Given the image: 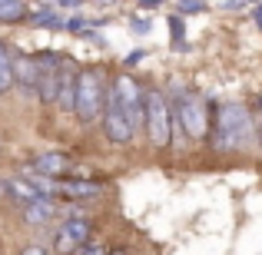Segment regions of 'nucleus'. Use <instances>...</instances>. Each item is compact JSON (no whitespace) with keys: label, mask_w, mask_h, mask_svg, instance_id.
Instances as JSON below:
<instances>
[{"label":"nucleus","mask_w":262,"mask_h":255,"mask_svg":"<svg viewBox=\"0 0 262 255\" xmlns=\"http://www.w3.org/2000/svg\"><path fill=\"white\" fill-rule=\"evenodd\" d=\"M90 239V222L86 219H70L57 232V255H77Z\"/></svg>","instance_id":"obj_8"},{"label":"nucleus","mask_w":262,"mask_h":255,"mask_svg":"<svg viewBox=\"0 0 262 255\" xmlns=\"http://www.w3.org/2000/svg\"><path fill=\"white\" fill-rule=\"evenodd\" d=\"M176 113H179V123H183L186 133H189L192 140H203V136H206V106H203V96L183 93L176 100Z\"/></svg>","instance_id":"obj_6"},{"label":"nucleus","mask_w":262,"mask_h":255,"mask_svg":"<svg viewBox=\"0 0 262 255\" xmlns=\"http://www.w3.org/2000/svg\"><path fill=\"white\" fill-rule=\"evenodd\" d=\"M129 27H133L136 33H146V30H149V20H136V17H133V24H129Z\"/></svg>","instance_id":"obj_20"},{"label":"nucleus","mask_w":262,"mask_h":255,"mask_svg":"<svg viewBox=\"0 0 262 255\" xmlns=\"http://www.w3.org/2000/svg\"><path fill=\"white\" fill-rule=\"evenodd\" d=\"M57 103L63 109H73L77 106V77H73L70 70L60 73V93H57Z\"/></svg>","instance_id":"obj_13"},{"label":"nucleus","mask_w":262,"mask_h":255,"mask_svg":"<svg viewBox=\"0 0 262 255\" xmlns=\"http://www.w3.org/2000/svg\"><path fill=\"white\" fill-rule=\"evenodd\" d=\"M206 10V4H196V0H183L179 4V13H203Z\"/></svg>","instance_id":"obj_18"},{"label":"nucleus","mask_w":262,"mask_h":255,"mask_svg":"<svg viewBox=\"0 0 262 255\" xmlns=\"http://www.w3.org/2000/svg\"><path fill=\"white\" fill-rule=\"evenodd\" d=\"M113 93L120 96V103H123V109H126L133 129L140 126V123H146V96L140 93V86H136V80L129 77V73H120V77L113 80Z\"/></svg>","instance_id":"obj_4"},{"label":"nucleus","mask_w":262,"mask_h":255,"mask_svg":"<svg viewBox=\"0 0 262 255\" xmlns=\"http://www.w3.org/2000/svg\"><path fill=\"white\" fill-rule=\"evenodd\" d=\"M106 80L100 70H80L77 73V116L83 123H93L106 106Z\"/></svg>","instance_id":"obj_2"},{"label":"nucleus","mask_w":262,"mask_h":255,"mask_svg":"<svg viewBox=\"0 0 262 255\" xmlns=\"http://www.w3.org/2000/svg\"><path fill=\"white\" fill-rule=\"evenodd\" d=\"M70 156L63 153H40L37 159H33V169L43 172V176H63V172H70Z\"/></svg>","instance_id":"obj_11"},{"label":"nucleus","mask_w":262,"mask_h":255,"mask_svg":"<svg viewBox=\"0 0 262 255\" xmlns=\"http://www.w3.org/2000/svg\"><path fill=\"white\" fill-rule=\"evenodd\" d=\"M256 24H259V30H262V4L256 7Z\"/></svg>","instance_id":"obj_22"},{"label":"nucleus","mask_w":262,"mask_h":255,"mask_svg":"<svg viewBox=\"0 0 262 255\" xmlns=\"http://www.w3.org/2000/svg\"><path fill=\"white\" fill-rule=\"evenodd\" d=\"M57 196L96 199V196H103V186H100V182H86V179H77V182H57Z\"/></svg>","instance_id":"obj_12"},{"label":"nucleus","mask_w":262,"mask_h":255,"mask_svg":"<svg viewBox=\"0 0 262 255\" xmlns=\"http://www.w3.org/2000/svg\"><path fill=\"white\" fill-rule=\"evenodd\" d=\"M103 129L113 143H129V136H133V123H129L126 109L113 89L106 93V106H103Z\"/></svg>","instance_id":"obj_5"},{"label":"nucleus","mask_w":262,"mask_h":255,"mask_svg":"<svg viewBox=\"0 0 262 255\" xmlns=\"http://www.w3.org/2000/svg\"><path fill=\"white\" fill-rule=\"evenodd\" d=\"M252 140V120L249 109L243 103H223L216 113V133H212V146L232 153V149H243Z\"/></svg>","instance_id":"obj_1"},{"label":"nucleus","mask_w":262,"mask_h":255,"mask_svg":"<svg viewBox=\"0 0 262 255\" xmlns=\"http://www.w3.org/2000/svg\"><path fill=\"white\" fill-rule=\"evenodd\" d=\"M13 80L24 89H37V57L17 53V57H13Z\"/></svg>","instance_id":"obj_9"},{"label":"nucleus","mask_w":262,"mask_h":255,"mask_svg":"<svg viewBox=\"0 0 262 255\" xmlns=\"http://www.w3.org/2000/svg\"><path fill=\"white\" fill-rule=\"evenodd\" d=\"M27 13L24 4H17V0H7V4H0V20H20Z\"/></svg>","instance_id":"obj_17"},{"label":"nucleus","mask_w":262,"mask_h":255,"mask_svg":"<svg viewBox=\"0 0 262 255\" xmlns=\"http://www.w3.org/2000/svg\"><path fill=\"white\" fill-rule=\"evenodd\" d=\"M60 60L53 57V53H40L37 57V93H40V100H47V103H53L57 100V93H60Z\"/></svg>","instance_id":"obj_7"},{"label":"nucleus","mask_w":262,"mask_h":255,"mask_svg":"<svg viewBox=\"0 0 262 255\" xmlns=\"http://www.w3.org/2000/svg\"><path fill=\"white\" fill-rule=\"evenodd\" d=\"M259 140H262V126H259Z\"/></svg>","instance_id":"obj_23"},{"label":"nucleus","mask_w":262,"mask_h":255,"mask_svg":"<svg viewBox=\"0 0 262 255\" xmlns=\"http://www.w3.org/2000/svg\"><path fill=\"white\" fill-rule=\"evenodd\" d=\"M24 255H47V252L40 249V245H30V249H24Z\"/></svg>","instance_id":"obj_21"},{"label":"nucleus","mask_w":262,"mask_h":255,"mask_svg":"<svg viewBox=\"0 0 262 255\" xmlns=\"http://www.w3.org/2000/svg\"><path fill=\"white\" fill-rule=\"evenodd\" d=\"M50 212H53V202H50V199H40V202L27 205V222H47Z\"/></svg>","instance_id":"obj_15"},{"label":"nucleus","mask_w":262,"mask_h":255,"mask_svg":"<svg viewBox=\"0 0 262 255\" xmlns=\"http://www.w3.org/2000/svg\"><path fill=\"white\" fill-rule=\"evenodd\" d=\"M33 24H37V27H50V30H60V27H67V20L60 17V13H53V10H40V13H33Z\"/></svg>","instance_id":"obj_16"},{"label":"nucleus","mask_w":262,"mask_h":255,"mask_svg":"<svg viewBox=\"0 0 262 255\" xmlns=\"http://www.w3.org/2000/svg\"><path fill=\"white\" fill-rule=\"evenodd\" d=\"M10 86H13V57L7 50V43L0 40V93H7Z\"/></svg>","instance_id":"obj_14"},{"label":"nucleus","mask_w":262,"mask_h":255,"mask_svg":"<svg viewBox=\"0 0 262 255\" xmlns=\"http://www.w3.org/2000/svg\"><path fill=\"white\" fill-rule=\"evenodd\" d=\"M4 186H7V192H10V196L17 199V202H24V205H33V202H40V199H47L43 192L37 189V186L27 182V179H20V176H10Z\"/></svg>","instance_id":"obj_10"},{"label":"nucleus","mask_w":262,"mask_h":255,"mask_svg":"<svg viewBox=\"0 0 262 255\" xmlns=\"http://www.w3.org/2000/svg\"><path fill=\"white\" fill-rule=\"evenodd\" d=\"M77 255H106V252H103L100 245H83V249H80Z\"/></svg>","instance_id":"obj_19"},{"label":"nucleus","mask_w":262,"mask_h":255,"mask_svg":"<svg viewBox=\"0 0 262 255\" xmlns=\"http://www.w3.org/2000/svg\"><path fill=\"white\" fill-rule=\"evenodd\" d=\"M146 126L153 146H169L173 140V123H169V106L163 93H146Z\"/></svg>","instance_id":"obj_3"}]
</instances>
